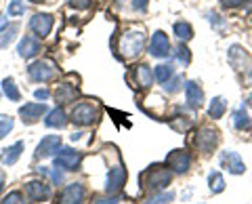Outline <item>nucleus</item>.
Returning a JSON list of instances; mask_svg holds the SVG:
<instances>
[{
	"label": "nucleus",
	"instance_id": "6e6552de",
	"mask_svg": "<svg viewBox=\"0 0 252 204\" xmlns=\"http://www.w3.org/2000/svg\"><path fill=\"white\" fill-rule=\"evenodd\" d=\"M53 23H55V17L51 13H36L34 17L30 19V30L38 38H46L53 30Z\"/></svg>",
	"mask_w": 252,
	"mask_h": 204
},
{
	"label": "nucleus",
	"instance_id": "f257e3e1",
	"mask_svg": "<svg viewBox=\"0 0 252 204\" xmlns=\"http://www.w3.org/2000/svg\"><path fill=\"white\" fill-rule=\"evenodd\" d=\"M145 28L130 26L120 34V42H118V55L122 59H135L145 49Z\"/></svg>",
	"mask_w": 252,
	"mask_h": 204
},
{
	"label": "nucleus",
	"instance_id": "20e7f679",
	"mask_svg": "<svg viewBox=\"0 0 252 204\" xmlns=\"http://www.w3.org/2000/svg\"><path fill=\"white\" fill-rule=\"evenodd\" d=\"M191 143H193V147L198 152L208 154V152H212L219 145V131L210 129V127H202L198 133H195V137L191 139Z\"/></svg>",
	"mask_w": 252,
	"mask_h": 204
},
{
	"label": "nucleus",
	"instance_id": "a878e982",
	"mask_svg": "<svg viewBox=\"0 0 252 204\" xmlns=\"http://www.w3.org/2000/svg\"><path fill=\"white\" fill-rule=\"evenodd\" d=\"M172 76H175V69H172V66H168V64H162L154 69V78L160 84H166Z\"/></svg>",
	"mask_w": 252,
	"mask_h": 204
},
{
	"label": "nucleus",
	"instance_id": "dca6fc26",
	"mask_svg": "<svg viewBox=\"0 0 252 204\" xmlns=\"http://www.w3.org/2000/svg\"><path fill=\"white\" fill-rule=\"evenodd\" d=\"M46 114V105H44V101L42 103H26V105H21L19 107V116H21V120L23 122H36L38 118H42V116Z\"/></svg>",
	"mask_w": 252,
	"mask_h": 204
},
{
	"label": "nucleus",
	"instance_id": "1a4fd4ad",
	"mask_svg": "<svg viewBox=\"0 0 252 204\" xmlns=\"http://www.w3.org/2000/svg\"><path fill=\"white\" fill-rule=\"evenodd\" d=\"M126 183V169L122 164H116L114 169H109L107 172V181H105V192L107 194H118Z\"/></svg>",
	"mask_w": 252,
	"mask_h": 204
},
{
	"label": "nucleus",
	"instance_id": "a211bd4d",
	"mask_svg": "<svg viewBox=\"0 0 252 204\" xmlns=\"http://www.w3.org/2000/svg\"><path fill=\"white\" fill-rule=\"evenodd\" d=\"M38 51H40V42H38V38H34V36H23L19 46H17V53H19L21 59L36 57Z\"/></svg>",
	"mask_w": 252,
	"mask_h": 204
},
{
	"label": "nucleus",
	"instance_id": "72a5a7b5",
	"mask_svg": "<svg viewBox=\"0 0 252 204\" xmlns=\"http://www.w3.org/2000/svg\"><path fill=\"white\" fill-rule=\"evenodd\" d=\"M181 82H183V78H181V76H172L170 80L166 84H162V86H164V91L172 95V93H179L181 91Z\"/></svg>",
	"mask_w": 252,
	"mask_h": 204
},
{
	"label": "nucleus",
	"instance_id": "4468645a",
	"mask_svg": "<svg viewBox=\"0 0 252 204\" xmlns=\"http://www.w3.org/2000/svg\"><path fill=\"white\" fill-rule=\"evenodd\" d=\"M220 167H223L227 172H231V175H242V172L246 170V164H244V160L240 158V154H235V152L220 154Z\"/></svg>",
	"mask_w": 252,
	"mask_h": 204
},
{
	"label": "nucleus",
	"instance_id": "7c9ffc66",
	"mask_svg": "<svg viewBox=\"0 0 252 204\" xmlns=\"http://www.w3.org/2000/svg\"><path fill=\"white\" fill-rule=\"evenodd\" d=\"M13 124H15V120L11 116H4V114L0 116V139H4L13 131Z\"/></svg>",
	"mask_w": 252,
	"mask_h": 204
},
{
	"label": "nucleus",
	"instance_id": "4be33fe9",
	"mask_svg": "<svg viewBox=\"0 0 252 204\" xmlns=\"http://www.w3.org/2000/svg\"><path fill=\"white\" fill-rule=\"evenodd\" d=\"M233 127L238 131H250L252 129V118H250V114L246 112V107L244 105H240L233 112Z\"/></svg>",
	"mask_w": 252,
	"mask_h": 204
},
{
	"label": "nucleus",
	"instance_id": "bb28decb",
	"mask_svg": "<svg viewBox=\"0 0 252 204\" xmlns=\"http://www.w3.org/2000/svg\"><path fill=\"white\" fill-rule=\"evenodd\" d=\"M208 187H210L212 194H220L225 190V179H223V175H220L219 170H212L208 175Z\"/></svg>",
	"mask_w": 252,
	"mask_h": 204
},
{
	"label": "nucleus",
	"instance_id": "e433bc0d",
	"mask_svg": "<svg viewBox=\"0 0 252 204\" xmlns=\"http://www.w3.org/2000/svg\"><path fill=\"white\" fill-rule=\"evenodd\" d=\"M69 6H74V9H89L91 0H67Z\"/></svg>",
	"mask_w": 252,
	"mask_h": 204
},
{
	"label": "nucleus",
	"instance_id": "b1692460",
	"mask_svg": "<svg viewBox=\"0 0 252 204\" xmlns=\"http://www.w3.org/2000/svg\"><path fill=\"white\" fill-rule=\"evenodd\" d=\"M19 32V26L17 23H9V26L2 28V32H0V49H4V46H9L13 40H15V34Z\"/></svg>",
	"mask_w": 252,
	"mask_h": 204
},
{
	"label": "nucleus",
	"instance_id": "0eeeda50",
	"mask_svg": "<svg viewBox=\"0 0 252 204\" xmlns=\"http://www.w3.org/2000/svg\"><path fill=\"white\" fill-rule=\"evenodd\" d=\"M166 164L170 167L172 172H177V175H183V172H187L189 167H191V154L185 152V150H172L166 156Z\"/></svg>",
	"mask_w": 252,
	"mask_h": 204
},
{
	"label": "nucleus",
	"instance_id": "c9c22d12",
	"mask_svg": "<svg viewBox=\"0 0 252 204\" xmlns=\"http://www.w3.org/2000/svg\"><path fill=\"white\" fill-rule=\"evenodd\" d=\"M147 4H149V0H132V9L139 11V13H145Z\"/></svg>",
	"mask_w": 252,
	"mask_h": 204
},
{
	"label": "nucleus",
	"instance_id": "aec40b11",
	"mask_svg": "<svg viewBox=\"0 0 252 204\" xmlns=\"http://www.w3.org/2000/svg\"><path fill=\"white\" fill-rule=\"evenodd\" d=\"M23 147H26V145H23V141H17V143H13L11 147L2 150V154H0V162H2L4 167H13V164L21 158Z\"/></svg>",
	"mask_w": 252,
	"mask_h": 204
},
{
	"label": "nucleus",
	"instance_id": "423d86ee",
	"mask_svg": "<svg viewBox=\"0 0 252 204\" xmlns=\"http://www.w3.org/2000/svg\"><path fill=\"white\" fill-rule=\"evenodd\" d=\"M82 162V152L72 150V147H61L59 154L55 156V167L63 170H78Z\"/></svg>",
	"mask_w": 252,
	"mask_h": 204
},
{
	"label": "nucleus",
	"instance_id": "393cba45",
	"mask_svg": "<svg viewBox=\"0 0 252 204\" xmlns=\"http://www.w3.org/2000/svg\"><path fill=\"white\" fill-rule=\"evenodd\" d=\"M172 30H175V36L179 38V40H183V42H187L189 38H193V28L189 26L187 21H175Z\"/></svg>",
	"mask_w": 252,
	"mask_h": 204
},
{
	"label": "nucleus",
	"instance_id": "5701e85b",
	"mask_svg": "<svg viewBox=\"0 0 252 204\" xmlns=\"http://www.w3.org/2000/svg\"><path fill=\"white\" fill-rule=\"evenodd\" d=\"M225 109H227V101H225L223 97H215V99H210V105H208V116H210L212 120L223 118Z\"/></svg>",
	"mask_w": 252,
	"mask_h": 204
},
{
	"label": "nucleus",
	"instance_id": "cd10ccee",
	"mask_svg": "<svg viewBox=\"0 0 252 204\" xmlns=\"http://www.w3.org/2000/svg\"><path fill=\"white\" fill-rule=\"evenodd\" d=\"M2 93L11 101H19L21 99V93H19V89H17V84H15L13 78H4L2 80Z\"/></svg>",
	"mask_w": 252,
	"mask_h": 204
},
{
	"label": "nucleus",
	"instance_id": "2eb2a0df",
	"mask_svg": "<svg viewBox=\"0 0 252 204\" xmlns=\"http://www.w3.org/2000/svg\"><path fill=\"white\" fill-rule=\"evenodd\" d=\"M78 95H80V89H78V84H72V82H61L55 89V99L59 103H72Z\"/></svg>",
	"mask_w": 252,
	"mask_h": 204
},
{
	"label": "nucleus",
	"instance_id": "6ab92c4d",
	"mask_svg": "<svg viewBox=\"0 0 252 204\" xmlns=\"http://www.w3.org/2000/svg\"><path fill=\"white\" fill-rule=\"evenodd\" d=\"M132 76H135V84L141 86V89H149L154 82V72L145 64H139L132 68Z\"/></svg>",
	"mask_w": 252,
	"mask_h": 204
},
{
	"label": "nucleus",
	"instance_id": "ddd939ff",
	"mask_svg": "<svg viewBox=\"0 0 252 204\" xmlns=\"http://www.w3.org/2000/svg\"><path fill=\"white\" fill-rule=\"evenodd\" d=\"M149 53L154 55V57H168L170 55V42H168V36L162 32V30H158V32L152 36V42H149Z\"/></svg>",
	"mask_w": 252,
	"mask_h": 204
},
{
	"label": "nucleus",
	"instance_id": "a19ab883",
	"mask_svg": "<svg viewBox=\"0 0 252 204\" xmlns=\"http://www.w3.org/2000/svg\"><path fill=\"white\" fill-rule=\"evenodd\" d=\"M116 202H118L116 198H109V200H107V198H99V200H97V204H116Z\"/></svg>",
	"mask_w": 252,
	"mask_h": 204
},
{
	"label": "nucleus",
	"instance_id": "7ed1b4c3",
	"mask_svg": "<svg viewBox=\"0 0 252 204\" xmlns=\"http://www.w3.org/2000/svg\"><path fill=\"white\" fill-rule=\"evenodd\" d=\"M97 118H99V107L91 103V101L78 103L72 109V116H69V120H72L76 127H91V124L97 122Z\"/></svg>",
	"mask_w": 252,
	"mask_h": 204
},
{
	"label": "nucleus",
	"instance_id": "4c0bfd02",
	"mask_svg": "<svg viewBox=\"0 0 252 204\" xmlns=\"http://www.w3.org/2000/svg\"><path fill=\"white\" fill-rule=\"evenodd\" d=\"M244 2H246V0H220V4H223L225 9H235V6H240Z\"/></svg>",
	"mask_w": 252,
	"mask_h": 204
},
{
	"label": "nucleus",
	"instance_id": "ea45409f",
	"mask_svg": "<svg viewBox=\"0 0 252 204\" xmlns=\"http://www.w3.org/2000/svg\"><path fill=\"white\" fill-rule=\"evenodd\" d=\"M4 183H6V175H4V170H0V194L4 190Z\"/></svg>",
	"mask_w": 252,
	"mask_h": 204
},
{
	"label": "nucleus",
	"instance_id": "f8f14e48",
	"mask_svg": "<svg viewBox=\"0 0 252 204\" xmlns=\"http://www.w3.org/2000/svg\"><path fill=\"white\" fill-rule=\"evenodd\" d=\"M26 198L30 202H44L51 198V187L44 181H30L26 183Z\"/></svg>",
	"mask_w": 252,
	"mask_h": 204
},
{
	"label": "nucleus",
	"instance_id": "39448f33",
	"mask_svg": "<svg viewBox=\"0 0 252 204\" xmlns=\"http://www.w3.org/2000/svg\"><path fill=\"white\" fill-rule=\"evenodd\" d=\"M57 74V68H55L53 61H34L30 68H28V76L32 82H49Z\"/></svg>",
	"mask_w": 252,
	"mask_h": 204
},
{
	"label": "nucleus",
	"instance_id": "9d476101",
	"mask_svg": "<svg viewBox=\"0 0 252 204\" xmlns=\"http://www.w3.org/2000/svg\"><path fill=\"white\" fill-rule=\"evenodd\" d=\"M84 196H86V192H84L82 183H69L61 190L57 200H59V204H82Z\"/></svg>",
	"mask_w": 252,
	"mask_h": 204
},
{
	"label": "nucleus",
	"instance_id": "2f4dec72",
	"mask_svg": "<svg viewBox=\"0 0 252 204\" xmlns=\"http://www.w3.org/2000/svg\"><path fill=\"white\" fill-rule=\"evenodd\" d=\"M38 172H40V175H46V177H51V181L55 183V185H59L61 181H63V175L59 172V169H49V167H40L38 169Z\"/></svg>",
	"mask_w": 252,
	"mask_h": 204
},
{
	"label": "nucleus",
	"instance_id": "f704fd0d",
	"mask_svg": "<svg viewBox=\"0 0 252 204\" xmlns=\"http://www.w3.org/2000/svg\"><path fill=\"white\" fill-rule=\"evenodd\" d=\"M26 200L28 198H23L21 192H11L9 196H4L2 198V204H28Z\"/></svg>",
	"mask_w": 252,
	"mask_h": 204
},
{
	"label": "nucleus",
	"instance_id": "f03ea898",
	"mask_svg": "<svg viewBox=\"0 0 252 204\" xmlns=\"http://www.w3.org/2000/svg\"><path fill=\"white\" fill-rule=\"evenodd\" d=\"M172 181V170L164 169V167H149L145 172H141V187L145 190H164L166 185Z\"/></svg>",
	"mask_w": 252,
	"mask_h": 204
},
{
	"label": "nucleus",
	"instance_id": "9b49d317",
	"mask_svg": "<svg viewBox=\"0 0 252 204\" xmlns=\"http://www.w3.org/2000/svg\"><path fill=\"white\" fill-rule=\"evenodd\" d=\"M61 150V137L59 135H46L40 143H38L36 152H34V158L40 160V158H49V156H53L55 152Z\"/></svg>",
	"mask_w": 252,
	"mask_h": 204
},
{
	"label": "nucleus",
	"instance_id": "79ce46f5",
	"mask_svg": "<svg viewBox=\"0 0 252 204\" xmlns=\"http://www.w3.org/2000/svg\"><path fill=\"white\" fill-rule=\"evenodd\" d=\"M32 2H40V0H32Z\"/></svg>",
	"mask_w": 252,
	"mask_h": 204
},
{
	"label": "nucleus",
	"instance_id": "473e14b6",
	"mask_svg": "<svg viewBox=\"0 0 252 204\" xmlns=\"http://www.w3.org/2000/svg\"><path fill=\"white\" fill-rule=\"evenodd\" d=\"M172 200H175V194L172 192H162V194L154 196V198H149L145 204H170Z\"/></svg>",
	"mask_w": 252,
	"mask_h": 204
},
{
	"label": "nucleus",
	"instance_id": "f3484780",
	"mask_svg": "<svg viewBox=\"0 0 252 204\" xmlns=\"http://www.w3.org/2000/svg\"><path fill=\"white\" fill-rule=\"evenodd\" d=\"M185 97H187V105L193 109L202 107V103H204V91L200 89V84L193 80L185 82Z\"/></svg>",
	"mask_w": 252,
	"mask_h": 204
},
{
	"label": "nucleus",
	"instance_id": "c756f323",
	"mask_svg": "<svg viewBox=\"0 0 252 204\" xmlns=\"http://www.w3.org/2000/svg\"><path fill=\"white\" fill-rule=\"evenodd\" d=\"M23 13H26V4H23V0H11L9 9H6V15H9V17H21Z\"/></svg>",
	"mask_w": 252,
	"mask_h": 204
},
{
	"label": "nucleus",
	"instance_id": "c85d7f7f",
	"mask_svg": "<svg viewBox=\"0 0 252 204\" xmlns=\"http://www.w3.org/2000/svg\"><path fill=\"white\" fill-rule=\"evenodd\" d=\"M175 59L179 61L181 66H189V61H191V51L181 42V44H177V49H175Z\"/></svg>",
	"mask_w": 252,
	"mask_h": 204
},
{
	"label": "nucleus",
	"instance_id": "58836bf2",
	"mask_svg": "<svg viewBox=\"0 0 252 204\" xmlns=\"http://www.w3.org/2000/svg\"><path fill=\"white\" fill-rule=\"evenodd\" d=\"M34 97L40 99V101H46V99L51 97V91L49 89H38V91H34Z\"/></svg>",
	"mask_w": 252,
	"mask_h": 204
},
{
	"label": "nucleus",
	"instance_id": "412c9836",
	"mask_svg": "<svg viewBox=\"0 0 252 204\" xmlns=\"http://www.w3.org/2000/svg\"><path fill=\"white\" fill-rule=\"evenodd\" d=\"M65 124H67V114L61 107L51 109L44 118V127H49V129H63Z\"/></svg>",
	"mask_w": 252,
	"mask_h": 204
}]
</instances>
